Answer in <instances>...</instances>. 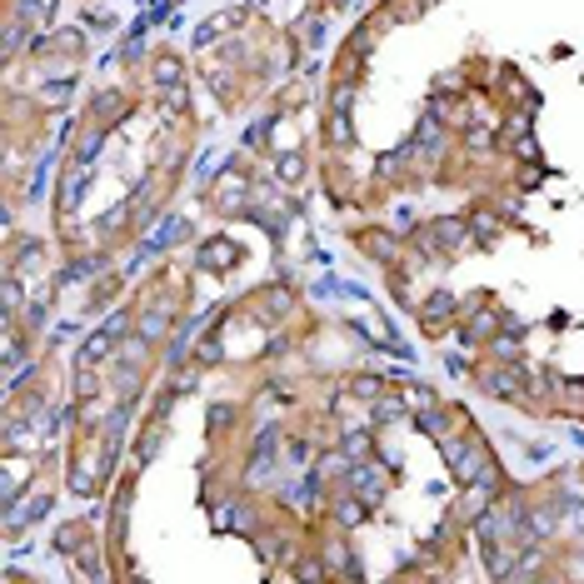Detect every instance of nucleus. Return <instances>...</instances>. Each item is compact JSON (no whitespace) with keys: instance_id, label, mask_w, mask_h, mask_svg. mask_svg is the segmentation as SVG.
I'll use <instances>...</instances> for the list:
<instances>
[{"instance_id":"2","label":"nucleus","mask_w":584,"mask_h":584,"mask_svg":"<svg viewBox=\"0 0 584 584\" xmlns=\"http://www.w3.org/2000/svg\"><path fill=\"white\" fill-rule=\"evenodd\" d=\"M485 390H490V395H514V390H519V380H514V369H495V375L485 380Z\"/></svg>"},{"instance_id":"1","label":"nucleus","mask_w":584,"mask_h":584,"mask_svg":"<svg viewBox=\"0 0 584 584\" xmlns=\"http://www.w3.org/2000/svg\"><path fill=\"white\" fill-rule=\"evenodd\" d=\"M120 330H125V320H120V315H115V320L105 325V330H95V335L80 345V355H75V360H80V369H90L95 360H105V355H110V350H115V340H120Z\"/></svg>"},{"instance_id":"5","label":"nucleus","mask_w":584,"mask_h":584,"mask_svg":"<svg viewBox=\"0 0 584 584\" xmlns=\"http://www.w3.org/2000/svg\"><path fill=\"white\" fill-rule=\"evenodd\" d=\"M205 265H215V270H220V265H230V245H225V240H215V245L205 250Z\"/></svg>"},{"instance_id":"3","label":"nucleus","mask_w":584,"mask_h":584,"mask_svg":"<svg viewBox=\"0 0 584 584\" xmlns=\"http://www.w3.org/2000/svg\"><path fill=\"white\" fill-rule=\"evenodd\" d=\"M350 480H355L360 490H369V500H375V490H380V469H355Z\"/></svg>"},{"instance_id":"4","label":"nucleus","mask_w":584,"mask_h":584,"mask_svg":"<svg viewBox=\"0 0 584 584\" xmlns=\"http://www.w3.org/2000/svg\"><path fill=\"white\" fill-rule=\"evenodd\" d=\"M445 315H450V295H440V300H430V305H424V325L445 320Z\"/></svg>"},{"instance_id":"6","label":"nucleus","mask_w":584,"mask_h":584,"mask_svg":"<svg viewBox=\"0 0 584 584\" xmlns=\"http://www.w3.org/2000/svg\"><path fill=\"white\" fill-rule=\"evenodd\" d=\"M155 75H160V80H180V65H175V61H160V70H155Z\"/></svg>"}]
</instances>
